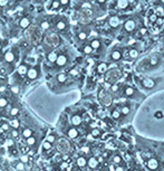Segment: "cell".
<instances>
[{"label": "cell", "mask_w": 164, "mask_h": 171, "mask_svg": "<svg viewBox=\"0 0 164 171\" xmlns=\"http://www.w3.org/2000/svg\"><path fill=\"white\" fill-rule=\"evenodd\" d=\"M135 28H136V23H135V20H133V19H129V20H126V21L124 23V30L127 31V33L134 31Z\"/></svg>", "instance_id": "cell-1"}, {"label": "cell", "mask_w": 164, "mask_h": 171, "mask_svg": "<svg viewBox=\"0 0 164 171\" xmlns=\"http://www.w3.org/2000/svg\"><path fill=\"white\" fill-rule=\"evenodd\" d=\"M39 75V73H38V69L36 68V67H30V68L28 69V73H27V77L29 78V79H36L37 77Z\"/></svg>", "instance_id": "cell-2"}, {"label": "cell", "mask_w": 164, "mask_h": 171, "mask_svg": "<svg viewBox=\"0 0 164 171\" xmlns=\"http://www.w3.org/2000/svg\"><path fill=\"white\" fill-rule=\"evenodd\" d=\"M142 85L144 86L145 88H153L154 85H155V82H154L152 78L145 77V78L142 79Z\"/></svg>", "instance_id": "cell-3"}, {"label": "cell", "mask_w": 164, "mask_h": 171, "mask_svg": "<svg viewBox=\"0 0 164 171\" xmlns=\"http://www.w3.org/2000/svg\"><path fill=\"white\" fill-rule=\"evenodd\" d=\"M108 24H110V26L112 28H116V27H118L120 24H121V19L117 17V16H112V17L110 18Z\"/></svg>", "instance_id": "cell-4"}, {"label": "cell", "mask_w": 164, "mask_h": 171, "mask_svg": "<svg viewBox=\"0 0 164 171\" xmlns=\"http://www.w3.org/2000/svg\"><path fill=\"white\" fill-rule=\"evenodd\" d=\"M147 167L151 169V170H155L159 168V161L154 159V158H151L150 160H148V162H147Z\"/></svg>", "instance_id": "cell-5"}, {"label": "cell", "mask_w": 164, "mask_h": 171, "mask_svg": "<svg viewBox=\"0 0 164 171\" xmlns=\"http://www.w3.org/2000/svg\"><path fill=\"white\" fill-rule=\"evenodd\" d=\"M66 63H67V56L66 55H64V54H61L58 56V58H57V62H56V64H57V66H64V65H66Z\"/></svg>", "instance_id": "cell-6"}, {"label": "cell", "mask_w": 164, "mask_h": 171, "mask_svg": "<svg viewBox=\"0 0 164 171\" xmlns=\"http://www.w3.org/2000/svg\"><path fill=\"white\" fill-rule=\"evenodd\" d=\"M3 60H6L7 63H12V62L15 60V54H14L11 51H6L5 55H3Z\"/></svg>", "instance_id": "cell-7"}, {"label": "cell", "mask_w": 164, "mask_h": 171, "mask_svg": "<svg viewBox=\"0 0 164 171\" xmlns=\"http://www.w3.org/2000/svg\"><path fill=\"white\" fill-rule=\"evenodd\" d=\"M70 121H71V124H73L74 127H78V125L82 124V116L78 115V114H75V115L71 116V120Z\"/></svg>", "instance_id": "cell-8"}, {"label": "cell", "mask_w": 164, "mask_h": 171, "mask_svg": "<svg viewBox=\"0 0 164 171\" xmlns=\"http://www.w3.org/2000/svg\"><path fill=\"white\" fill-rule=\"evenodd\" d=\"M19 26L22 28V29H26L28 28L29 26H30V20H29V18L28 17H24L20 19V21H19Z\"/></svg>", "instance_id": "cell-9"}, {"label": "cell", "mask_w": 164, "mask_h": 171, "mask_svg": "<svg viewBox=\"0 0 164 171\" xmlns=\"http://www.w3.org/2000/svg\"><path fill=\"white\" fill-rule=\"evenodd\" d=\"M87 166H88L91 169H94V170H95L96 168H97V166H98V161H97V159L94 158V157L89 158V159H88V162H87Z\"/></svg>", "instance_id": "cell-10"}, {"label": "cell", "mask_w": 164, "mask_h": 171, "mask_svg": "<svg viewBox=\"0 0 164 171\" xmlns=\"http://www.w3.org/2000/svg\"><path fill=\"white\" fill-rule=\"evenodd\" d=\"M58 56H59V55H57L56 51H50V53L47 55V60H48L49 63H56Z\"/></svg>", "instance_id": "cell-11"}, {"label": "cell", "mask_w": 164, "mask_h": 171, "mask_svg": "<svg viewBox=\"0 0 164 171\" xmlns=\"http://www.w3.org/2000/svg\"><path fill=\"white\" fill-rule=\"evenodd\" d=\"M107 70H108V65H107L106 63H101V64H98V66H97V72H98L99 74H105Z\"/></svg>", "instance_id": "cell-12"}, {"label": "cell", "mask_w": 164, "mask_h": 171, "mask_svg": "<svg viewBox=\"0 0 164 171\" xmlns=\"http://www.w3.org/2000/svg\"><path fill=\"white\" fill-rule=\"evenodd\" d=\"M87 162H88V160H86V158L85 157H79L77 159V161H76V163H77V166L79 167V168H84V167H86L87 166Z\"/></svg>", "instance_id": "cell-13"}, {"label": "cell", "mask_w": 164, "mask_h": 171, "mask_svg": "<svg viewBox=\"0 0 164 171\" xmlns=\"http://www.w3.org/2000/svg\"><path fill=\"white\" fill-rule=\"evenodd\" d=\"M111 58H112L114 62H116V60H120L122 58V51H118V49H116V51H112V55H111Z\"/></svg>", "instance_id": "cell-14"}, {"label": "cell", "mask_w": 164, "mask_h": 171, "mask_svg": "<svg viewBox=\"0 0 164 171\" xmlns=\"http://www.w3.org/2000/svg\"><path fill=\"white\" fill-rule=\"evenodd\" d=\"M28 67H27V65L25 64H21L19 67H18L17 72L18 74H20V75H27V73H28Z\"/></svg>", "instance_id": "cell-15"}, {"label": "cell", "mask_w": 164, "mask_h": 171, "mask_svg": "<svg viewBox=\"0 0 164 171\" xmlns=\"http://www.w3.org/2000/svg\"><path fill=\"white\" fill-rule=\"evenodd\" d=\"M67 135H68L70 139H76L78 137V131L75 128H71L69 129L67 131Z\"/></svg>", "instance_id": "cell-16"}, {"label": "cell", "mask_w": 164, "mask_h": 171, "mask_svg": "<svg viewBox=\"0 0 164 171\" xmlns=\"http://www.w3.org/2000/svg\"><path fill=\"white\" fill-rule=\"evenodd\" d=\"M21 135H22V137H25V139H28V137H33V130L31 129H24L22 130V132H21Z\"/></svg>", "instance_id": "cell-17"}, {"label": "cell", "mask_w": 164, "mask_h": 171, "mask_svg": "<svg viewBox=\"0 0 164 171\" xmlns=\"http://www.w3.org/2000/svg\"><path fill=\"white\" fill-rule=\"evenodd\" d=\"M9 124H10V127H11V128L15 129V130H18V128L20 127V122H19V120L16 119V118H14L12 120H10Z\"/></svg>", "instance_id": "cell-18"}, {"label": "cell", "mask_w": 164, "mask_h": 171, "mask_svg": "<svg viewBox=\"0 0 164 171\" xmlns=\"http://www.w3.org/2000/svg\"><path fill=\"white\" fill-rule=\"evenodd\" d=\"M89 45L92 46V48H93V49H98V48H101L102 43H101V40H99V39H93V40L91 42Z\"/></svg>", "instance_id": "cell-19"}, {"label": "cell", "mask_w": 164, "mask_h": 171, "mask_svg": "<svg viewBox=\"0 0 164 171\" xmlns=\"http://www.w3.org/2000/svg\"><path fill=\"white\" fill-rule=\"evenodd\" d=\"M129 7V0H118L117 2V8L125 9Z\"/></svg>", "instance_id": "cell-20"}, {"label": "cell", "mask_w": 164, "mask_h": 171, "mask_svg": "<svg viewBox=\"0 0 164 171\" xmlns=\"http://www.w3.org/2000/svg\"><path fill=\"white\" fill-rule=\"evenodd\" d=\"M66 23L64 21V20H58L57 23H56V28L58 29V30H64L65 28H66Z\"/></svg>", "instance_id": "cell-21"}, {"label": "cell", "mask_w": 164, "mask_h": 171, "mask_svg": "<svg viewBox=\"0 0 164 171\" xmlns=\"http://www.w3.org/2000/svg\"><path fill=\"white\" fill-rule=\"evenodd\" d=\"M134 93H135V91H134L133 87H131V86H126L125 87V95L126 96H133Z\"/></svg>", "instance_id": "cell-22"}, {"label": "cell", "mask_w": 164, "mask_h": 171, "mask_svg": "<svg viewBox=\"0 0 164 171\" xmlns=\"http://www.w3.org/2000/svg\"><path fill=\"white\" fill-rule=\"evenodd\" d=\"M129 55H130L131 58H136L138 56V51L135 49V48H131L130 51H129Z\"/></svg>", "instance_id": "cell-23"}, {"label": "cell", "mask_w": 164, "mask_h": 171, "mask_svg": "<svg viewBox=\"0 0 164 171\" xmlns=\"http://www.w3.org/2000/svg\"><path fill=\"white\" fill-rule=\"evenodd\" d=\"M66 79H67V75L64 74V73H61V74H58V75H57V81H58L59 83H65Z\"/></svg>", "instance_id": "cell-24"}, {"label": "cell", "mask_w": 164, "mask_h": 171, "mask_svg": "<svg viewBox=\"0 0 164 171\" xmlns=\"http://www.w3.org/2000/svg\"><path fill=\"white\" fill-rule=\"evenodd\" d=\"M59 7H61V2H59V0H54L49 8L50 9H58Z\"/></svg>", "instance_id": "cell-25"}, {"label": "cell", "mask_w": 164, "mask_h": 171, "mask_svg": "<svg viewBox=\"0 0 164 171\" xmlns=\"http://www.w3.org/2000/svg\"><path fill=\"white\" fill-rule=\"evenodd\" d=\"M26 143L28 144V146H35V144H36V137H28V139H27V141H26Z\"/></svg>", "instance_id": "cell-26"}, {"label": "cell", "mask_w": 164, "mask_h": 171, "mask_svg": "<svg viewBox=\"0 0 164 171\" xmlns=\"http://www.w3.org/2000/svg\"><path fill=\"white\" fill-rule=\"evenodd\" d=\"M83 51H84L85 54H87V55H89V54H92V53H93V48H92V46H91V45H86V46H84Z\"/></svg>", "instance_id": "cell-27"}, {"label": "cell", "mask_w": 164, "mask_h": 171, "mask_svg": "<svg viewBox=\"0 0 164 171\" xmlns=\"http://www.w3.org/2000/svg\"><path fill=\"white\" fill-rule=\"evenodd\" d=\"M7 105H8V100L5 98V97H0V107L3 109V107H6Z\"/></svg>", "instance_id": "cell-28"}, {"label": "cell", "mask_w": 164, "mask_h": 171, "mask_svg": "<svg viewBox=\"0 0 164 171\" xmlns=\"http://www.w3.org/2000/svg\"><path fill=\"white\" fill-rule=\"evenodd\" d=\"M52 143L48 142V141L46 140V141H44V143H43V149L44 150H50V149H52Z\"/></svg>", "instance_id": "cell-29"}, {"label": "cell", "mask_w": 164, "mask_h": 171, "mask_svg": "<svg viewBox=\"0 0 164 171\" xmlns=\"http://www.w3.org/2000/svg\"><path fill=\"white\" fill-rule=\"evenodd\" d=\"M86 38H87L86 31H80V33H78V39H79V40H85Z\"/></svg>", "instance_id": "cell-30"}, {"label": "cell", "mask_w": 164, "mask_h": 171, "mask_svg": "<svg viewBox=\"0 0 164 171\" xmlns=\"http://www.w3.org/2000/svg\"><path fill=\"white\" fill-rule=\"evenodd\" d=\"M112 116L115 119V120H118V119L121 118V112L118 111V110H114L112 113Z\"/></svg>", "instance_id": "cell-31"}, {"label": "cell", "mask_w": 164, "mask_h": 171, "mask_svg": "<svg viewBox=\"0 0 164 171\" xmlns=\"http://www.w3.org/2000/svg\"><path fill=\"white\" fill-rule=\"evenodd\" d=\"M18 113H19V109H18V107H12V109L10 110V115H11V116H14V118H16V116H17Z\"/></svg>", "instance_id": "cell-32"}, {"label": "cell", "mask_w": 164, "mask_h": 171, "mask_svg": "<svg viewBox=\"0 0 164 171\" xmlns=\"http://www.w3.org/2000/svg\"><path fill=\"white\" fill-rule=\"evenodd\" d=\"M91 133H92V135H93L94 137H98L99 135H101V131H99L98 129H96V128H95V129H93Z\"/></svg>", "instance_id": "cell-33"}, {"label": "cell", "mask_w": 164, "mask_h": 171, "mask_svg": "<svg viewBox=\"0 0 164 171\" xmlns=\"http://www.w3.org/2000/svg\"><path fill=\"white\" fill-rule=\"evenodd\" d=\"M121 113H122V114H124V115H127V114L130 113V107H129L127 105H124V106L122 107Z\"/></svg>", "instance_id": "cell-34"}, {"label": "cell", "mask_w": 164, "mask_h": 171, "mask_svg": "<svg viewBox=\"0 0 164 171\" xmlns=\"http://www.w3.org/2000/svg\"><path fill=\"white\" fill-rule=\"evenodd\" d=\"M24 169H25V163H22L20 161V162H18L16 164V170L17 171H22Z\"/></svg>", "instance_id": "cell-35"}, {"label": "cell", "mask_w": 164, "mask_h": 171, "mask_svg": "<svg viewBox=\"0 0 164 171\" xmlns=\"http://www.w3.org/2000/svg\"><path fill=\"white\" fill-rule=\"evenodd\" d=\"M20 161L22 163H28V161H29V157L27 155V154H22L21 157H20Z\"/></svg>", "instance_id": "cell-36"}, {"label": "cell", "mask_w": 164, "mask_h": 171, "mask_svg": "<svg viewBox=\"0 0 164 171\" xmlns=\"http://www.w3.org/2000/svg\"><path fill=\"white\" fill-rule=\"evenodd\" d=\"M113 162L115 163V164H120L122 162V158L120 155H115L114 158H113Z\"/></svg>", "instance_id": "cell-37"}, {"label": "cell", "mask_w": 164, "mask_h": 171, "mask_svg": "<svg viewBox=\"0 0 164 171\" xmlns=\"http://www.w3.org/2000/svg\"><path fill=\"white\" fill-rule=\"evenodd\" d=\"M40 27H42V29H44V30H47L48 28H49V23L48 21H43L42 24H40Z\"/></svg>", "instance_id": "cell-38"}, {"label": "cell", "mask_w": 164, "mask_h": 171, "mask_svg": "<svg viewBox=\"0 0 164 171\" xmlns=\"http://www.w3.org/2000/svg\"><path fill=\"white\" fill-rule=\"evenodd\" d=\"M10 90H11V92H12L14 94H18V93H19V91H20V90H19V86H17V85L11 86V87H10Z\"/></svg>", "instance_id": "cell-39"}, {"label": "cell", "mask_w": 164, "mask_h": 171, "mask_svg": "<svg viewBox=\"0 0 164 171\" xmlns=\"http://www.w3.org/2000/svg\"><path fill=\"white\" fill-rule=\"evenodd\" d=\"M47 141L50 142V143H54V142L56 141V137H55L54 134H49V135L47 137Z\"/></svg>", "instance_id": "cell-40"}, {"label": "cell", "mask_w": 164, "mask_h": 171, "mask_svg": "<svg viewBox=\"0 0 164 171\" xmlns=\"http://www.w3.org/2000/svg\"><path fill=\"white\" fill-rule=\"evenodd\" d=\"M10 128H11V127H10V124H9V123H6V122H5V123H2V125H1V129H2L3 131H8Z\"/></svg>", "instance_id": "cell-41"}, {"label": "cell", "mask_w": 164, "mask_h": 171, "mask_svg": "<svg viewBox=\"0 0 164 171\" xmlns=\"http://www.w3.org/2000/svg\"><path fill=\"white\" fill-rule=\"evenodd\" d=\"M59 168H61V170H66V169L68 168V163L66 162V161L61 162V166H59Z\"/></svg>", "instance_id": "cell-42"}, {"label": "cell", "mask_w": 164, "mask_h": 171, "mask_svg": "<svg viewBox=\"0 0 164 171\" xmlns=\"http://www.w3.org/2000/svg\"><path fill=\"white\" fill-rule=\"evenodd\" d=\"M155 118H156V119H163V118H164L163 112L157 111V112H156V113H155Z\"/></svg>", "instance_id": "cell-43"}, {"label": "cell", "mask_w": 164, "mask_h": 171, "mask_svg": "<svg viewBox=\"0 0 164 171\" xmlns=\"http://www.w3.org/2000/svg\"><path fill=\"white\" fill-rule=\"evenodd\" d=\"M11 137H19V132H18V130L12 129V131H11Z\"/></svg>", "instance_id": "cell-44"}, {"label": "cell", "mask_w": 164, "mask_h": 171, "mask_svg": "<svg viewBox=\"0 0 164 171\" xmlns=\"http://www.w3.org/2000/svg\"><path fill=\"white\" fill-rule=\"evenodd\" d=\"M157 19H159V17L156 16L155 14H153V15H151V16H150V20H151L152 23H156V20H157Z\"/></svg>", "instance_id": "cell-45"}, {"label": "cell", "mask_w": 164, "mask_h": 171, "mask_svg": "<svg viewBox=\"0 0 164 171\" xmlns=\"http://www.w3.org/2000/svg\"><path fill=\"white\" fill-rule=\"evenodd\" d=\"M61 6H68L69 5V0H59Z\"/></svg>", "instance_id": "cell-46"}, {"label": "cell", "mask_w": 164, "mask_h": 171, "mask_svg": "<svg viewBox=\"0 0 164 171\" xmlns=\"http://www.w3.org/2000/svg\"><path fill=\"white\" fill-rule=\"evenodd\" d=\"M83 8H86V9H89V8H92V6H91V3H88V2H84L83 5Z\"/></svg>", "instance_id": "cell-47"}, {"label": "cell", "mask_w": 164, "mask_h": 171, "mask_svg": "<svg viewBox=\"0 0 164 171\" xmlns=\"http://www.w3.org/2000/svg\"><path fill=\"white\" fill-rule=\"evenodd\" d=\"M157 62H159L157 57H153L152 60H151V65H156V64H157Z\"/></svg>", "instance_id": "cell-48"}, {"label": "cell", "mask_w": 164, "mask_h": 171, "mask_svg": "<svg viewBox=\"0 0 164 171\" xmlns=\"http://www.w3.org/2000/svg\"><path fill=\"white\" fill-rule=\"evenodd\" d=\"M163 18H159V19H157V20H156V25H159V26H162V24H163Z\"/></svg>", "instance_id": "cell-49"}, {"label": "cell", "mask_w": 164, "mask_h": 171, "mask_svg": "<svg viewBox=\"0 0 164 171\" xmlns=\"http://www.w3.org/2000/svg\"><path fill=\"white\" fill-rule=\"evenodd\" d=\"M6 146H14V141H12V140H8V141L6 142Z\"/></svg>", "instance_id": "cell-50"}, {"label": "cell", "mask_w": 164, "mask_h": 171, "mask_svg": "<svg viewBox=\"0 0 164 171\" xmlns=\"http://www.w3.org/2000/svg\"><path fill=\"white\" fill-rule=\"evenodd\" d=\"M8 0H0V6H7Z\"/></svg>", "instance_id": "cell-51"}, {"label": "cell", "mask_w": 164, "mask_h": 171, "mask_svg": "<svg viewBox=\"0 0 164 171\" xmlns=\"http://www.w3.org/2000/svg\"><path fill=\"white\" fill-rule=\"evenodd\" d=\"M117 90H118V85H117V84H114V85L112 86V91L113 92H116Z\"/></svg>", "instance_id": "cell-52"}, {"label": "cell", "mask_w": 164, "mask_h": 171, "mask_svg": "<svg viewBox=\"0 0 164 171\" xmlns=\"http://www.w3.org/2000/svg\"><path fill=\"white\" fill-rule=\"evenodd\" d=\"M115 171H124V168L121 167V166H117V167L115 168Z\"/></svg>", "instance_id": "cell-53"}, {"label": "cell", "mask_w": 164, "mask_h": 171, "mask_svg": "<svg viewBox=\"0 0 164 171\" xmlns=\"http://www.w3.org/2000/svg\"><path fill=\"white\" fill-rule=\"evenodd\" d=\"M97 2H98L99 5H103V3H105V2H106V0H97Z\"/></svg>", "instance_id": "cell-54"}, {"label": "cell", "mask_w": 164, "mask_h": 171, "mask_svg": "<svg viewBox=\"0 0 164 171\" xmlns=\"http://www.w3.org/2000/svg\"><path fill=\"white\" fill-rule=\"evenodd\" d=\"M98 116L99 118H104L105 115H104V112H98Z\"/></svg>", "instance_id": "cell-55"}, {"label": "cell", "mask_w": 164, "mask_h": 171, "mask_svg": "<svg viewBox=\"0 0 164 171\" xmlns=\"http://www.w3.org/2000/svg\"><path fill=\"white\" fill-rule=\"evenodd\" d=\"M70 74H71V75H77L78 72L77 70H71V72H70Z\"/></svg>", "instance_id": "cell-56"}, {"label": "cell", "mask_w": 164, "mask_h": 171, "mask_svg": "<svg viewBox=\"0 0 164 171\" xmlns=\"http://www.w3.org/2000/svg\"><path fill=\"white\" fill-rule=\"evenodd\" d=\"M110 171H115V168H114L113 166H111V167H110Z\"/></svg>", "instance_id": "cell-57"}, {"label": "cell", "mask_w": 164, "mask_h": 171, "mask_svg": "<svg viewBox=\"0 0 164 171\" xmlns=\"http://www.w3.org/2000/svg\"><path fill=\"white\" fill-rule=\"evenodd\" d=\"M2 49V45H1V43H0V51Z\"/></svg>", "instance_id": "cell-58"}, {"label": "cell", "mask_w": 164, "mask_h": 171, "mask_svg": "<svg viewBox=\"0 0 164 171\" xmlns=\"http://www.w3.org/2000/svg\"><path fill=\"white\" fill-rule=\"evenodd\" d=\"M94 171H99V170H98V169H95V170H94Z\"/></svg>", "instance_id": "cell-59"}, {"label": "cell", "mask_w": 164, "mask_h": 171, "mask_svg": "<svg viewBox=\"0 0 164 171\" xmlns=\"http://www.w3.org/2000/svg\"><path fill=\"white\" fill-rule=\"evenodd\" d=\"M133 171H140V170H137V169H136V170H133Z\"/></svg>", "instance_id": "cell-60"}]
</instances>
